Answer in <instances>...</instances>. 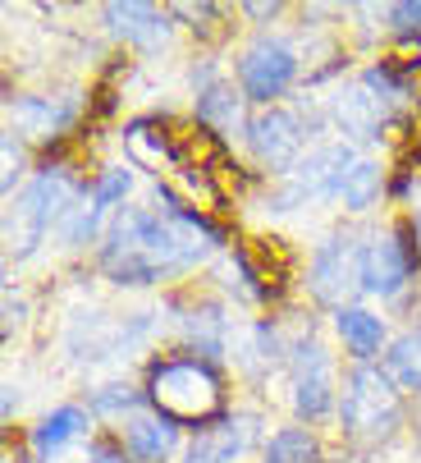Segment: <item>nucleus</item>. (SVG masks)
<instances>
[{
    "instance_id": "f257e3e1",
    "label": "nucleus",
    "mask_w": 421,
    "mask_h": 463,
    "mask_svg": "<svg viewBox=\"0 0 421 463\" xmlns=\"http://www.w3.org/2000/svg\"><path fill=\"white\" fill-rule=\"evenodd\" d=\"M210 243L192 225L170 221L165 212H143V207H124L115 225L106 230L101 243V271L119 285H156L161 276H174L192 267L197 257H206Z\"/></svg>"
},
{
    "instance_id": "f03ea898",
    "label": "nucleus",
    "mask_w": 421,
    "mask_h": 463,
    "mask_svg": "<svg viewBox=\"0 0 421 463\" xmlns=\"http://www.w3.org/2000/svg\"><path fill=\"white\" fill-rule=\"evenodd\" d=\"M143 394H147L152 413L170 418L174 427H206V422H220L225 413V381L216 363L192 358V354L156 358Z\"/></svg>"
},
{
    "instance_id": "7ed1b4c3",
    "label": "nucleus",
    "mask_w": 421,
    "mask_h": 463,
    "mask_svg": "<svg viewBox=\"0 0 421 463\" xmlns=\"http://www.w3.org/2000/svg\"><path fill=\"white\" fill-rule=\"evenodd\" d=\"M339 422L343 431L362 440V445H380L398 431L403 422V400L398 390L385 381V372H376L371 363H358L343 376V394H339Z\"/></svg>"
},
{
    "instance_id": "20e7f679",
    "label": "nucleus",
    "mask_w": 421,
    "mask_h": 463,
    "mask_svg": "<svg viewBox=\"0 0 421 463\" xmlns=\"http://www.w3.org/2000/svg\"><path fill=\"white\" fill-rule=\"evenodd\" d=\"M69 197H74V179H69L60 165H46L19 197H14V207L5 216V243L14 257H28L42 234L51 225H60L69 216Z\"/></svg>"
},
{
    "instance_id": "39448f33",
    "label": "nucleus",
    "mask_w": 421,
    "mask_h": 463,
    "mask_svg": "<svg viewBox=\"0 0 421 463\" xmlns=\"http://www.w3.org/2000/svg\"><path fill=\"white\" fill-rule=\"evenodd\" d=\"M421 267V243H416V225L398 221L394 230L376 234L362 252V289L376 298H398L412 276Z\"/></svg>"
},
{
    "instance_id": "423d86ee",
    "label": "nucleus",
    "mask_w": 421,
    "mask_h": 463,
    "mask_svg": "<svg viewBox=\"0 0 421 463\" xmlns=\"http://www.w3.org/2000/svg\"><path fill=\"white\" fill-rule=\"evenodd\" d=\"M294 79H298V55H294L289 42H279V37H257L239 55V92L248 101H257L261 110L275 97H285Z\"/></svg>"
},
{
    "instance_id": "0eeeda50",
    "label": "nucleus",
    "mask_w": 421,
    "mask_h": 463,
    "mask_svg": "<svg viewBox=\"0 0 421 463\" xmlns=\"http://www.w3.org/2000/svg\"><path fill=\"white\" fill-rule=\"evenodd\" d=\"M362 252H367V243H358L353 234H330L325 243H316L312 267H307V289L321 303L348 307L343 298L362 289Z\"/></svg>"
},
{
    "instance_id": "6e6552de",
    "label": "nucleus",
    "mask_w": 421,
    "mask_h": 463,
    "mask_svg": "<svg viewBox=\"0 0 421 463\" xmlns=\"http://www.w3.org/2000/svg\"><path fill=\"white\" fill-rule=\"evenodd\" d=\"M248 147H252V156H257L266 170L289 175V170L298 165L303 147H307V128H303V119H298L294 110L266 106V110H257V115L248 119Z\"/></svg>"
},
{
    "instance_id": "1a4fd4ad",
    "label": "nucleus",
    "mask_w": 421,
    "mask_h": 463,
    "mask_svg": "<svg viewBox=\"0 0 421 463\" xmlns=\"http://www.w3.org/2000/svg\"><path fill=\"white\" fill-rule=\"evenodd\" d=\"M348 165H353V152H348L343 143L316 147L307 161H298L289 170V184H285V193H279V212H289L298 203H316V197H334V188H339Z\"/></svg>"
},
{
    "instance_id": "9d476101",
    "label": "nucleus",
    "mask_w": 421,
    "mask_h": 463,
    "mask_svg": "<svg viewBox=\"0 0 421 463\" xmlns=\"http://www.w3.org/2000/svg\"><path fill=\"white\" fill-rule=\"evenodd\" d=\"M294 367V409L298 418H325L334 409V363L316 340H303L289 358Z\"/></svg>"
},
{
    "instance_id": "9b49d317",
    "label": "nucleus",
    "mask_w": 421,
    "mask_h": 463,
    "mask_svg": "<svg viewBox=\"0 0 421 463\" xmlns=\"http://www.w3.org/2000/svg\"><path fill=\"white\" fill-rule=\"evenodd\" d=\"M106 28L137 51H161L170 42V14H161L156 5H143V0H115V5H106Z\"/></svg>"
},
{
    "instance_id": "f8f14e48",
    "label": "nucleus",
    "mask_w": 421,
    "mask_h": 463,
    "mask_svg": "<svg viewBox=\"0 0 421 463\" xmlns=\"http://www.w3.org/2000/svg\"><path fill=\"white\" fill-rule=\"evenodd\" d=\"M252 436H257L252 418H220L216 427H201L192 436V445L183 449V463H239Z\"/></svg>"
},
{
    "instance_id": "ddd939ff",
    "label": "nucleus",
    "mask_w": 421,
    "mask_h": 463,
    "mask_svg": "<svg viewBox=\"0 0 421 463\" xmlns=\"http://www.w3.org/2000/svg\"><path fill=\"white\" fill-rule=\"evenodd\" d=\"M124 143H128V156L147 170H183V143L179 134H170V124L161 119H133L124 128Z\"/></svg>"
},
{
    "instance_id": "4468645a",
    "label": "nucleus",
    "mask_w": 421,
    "mask_h": 463,
    "mask_svg": "<svg viewBox=\"0 0 421 463\" xmlns=\"http://www.w3.org/2000/svg\"><path fill=\"white\" fill-rule=\"evenodd\" d=\"M124 449L133 463H165L179 449V427L161 413H133L124 422Z\"/></svg>"
},
{
    "instance_id": "2eb2a0df",
    "label": "nucleus",
    "mask_w": 421,
    "mask_h": 463,
    "mask_svg": "<svg viewBox=\"0 0 421 463\" xmlns=\"http://www.w3.org/2000/svg\"><path fill=\"white\" fill-rule=\"evenodd\" d=\"M243 101L248 97L234 83H206V88H197V124L210 128L216 138H229V134H239V128H248L243 124Z\"/></svg>"
},
{
    "instance_id": "dca6fc26",
    "label": "nucleus",
    "mask_w": 421,
    "mask_h": 463,
    "mask_svg": "<svg viewBox=\"0 0 421 463\" xmlns=\"http://www.w3.org/2000/svg\"><path fill=\"white\" fill-rule=\"evenodd\" d=\"M5 115H10V134L55 138L60 128L69 124V115H74V106H55V101H46V97H10Z\"/></svg>"
},
{
    "instance_id": "f3484780",
    "label": "nucleus",
    "mask_w": 421,
    "mask_h": 463,
    "mask_svg": "<svg viewBox=\"0 0 421 463\" xmlns=\"http://www.w3.org/2000/svg\"><path fill=\"white\" fill-rule=\"evenodd\" d=\"M334 330H339L343 349L353 354L358 363H371L380 354V345H385V321L376 312H367V307H339L334 312Z\"/></svg>"
},
{
    "instance_id": "a211bd4d",
    "label": "nucleus",
    "mask_w": 421,
    "mask_h": 463,
    "mask_svg": "<svg viewBox=\"0 0 421 463\" xmlns=\"http://www.w3.org/2000/svg\"><path fill=\"white\" fill-rule=\"evenodd\" d=\"M83 431H88V413L74 409V404H64V409L46 413V418L33 427V454H37L42 463H51L64 445H74Z\"/></svg>"
},
{
    "instance_id": "6ab92c4d",
    "label": "nucleus",
    "mask_w": 421,
    "mask_h": 463,
    "mask_svg": "<svg viewBox=\"0 0 421 463\" xmlns=\"http://www.w3.org/2000/svg\"><path fill=\"white\" fill-rule=\"evenodd\" d=\"M334 119L343 124V134H358V138H380V124H385V101L367 88L353 92H339L334 97Z\"/></svg>"
},
{
    "instance_id": "aec40b11",
    "label": "nucleus",
    "mask_w": 421,
    "mask_h": 463,
    "mask_svg": "<svg viewBox=\"0 0 421 463\" xmlns=\"http://www.w3.org/2000/svg\"><path fill=\"white\" fill-rule=\"evenodd\" d=\"M380 372L398 394H421V330H403V335L385 349Z\"/></svg>"
},
{
    "instance_id": "412c9836",
    "label": "nucleus",
    "mask_w": 421,
    "mask_h": 463,
    "mask_svg": "<svg viewBox=\"0 0 421 463\" xmlns=\"http://www.w3.org/2000/svg\"><path fill=\"white\" fill-rule=\"evenodd\" d=\"M380 184H385V170H380L376 161H353V165L343 170V179H339L334 197H339V203H343L348 212H367V207H376Z\"/></svg>"
},
{
    "instance_id": "4be33fe9",
    "label": "nucleus",
    "mask_w": 421,
    "mask_h": 463,
    "mask_svg": "<svg viewBox=\"0 0 421 463\" xmlns=\"http://www.w3.org/2000/svg\"><path fill=\"white\" fill-rule=\"evenodd\" d=\"M316 458H321V445L307 427H279L266 440V463H316Z\"/></svg>"
},
{
    "instance_id": "5701e85b",
    "label": "nucleus",
    "mask_w": 421,
    "mask_h": 463,
    "mask_svg": "<svg viewBox=\"0 0 421 463\" xmlns=\"http://www.w3.org/2000/svg\"><path fill=\"white\" fill-rule=\"evenodd\" d=\"M128 188H133V170H124V165L101 170V179L92 184V207L97 212H110L115 203H124V197H128Z\"/></svg>"
},
{
    "instance_id": "b1692460",
    "label": "nucleus",
    "mask_w": 421,
    "mask_h": 463,
    "mask_svg": "<svg viewBox=\"0 0 421 463\" xmlns=\"http://www.w3.org/2000/svg\"><path fill=\"white\" fill-rule=\"evenodd\" d=\"M147 400V394H137V390H128V385H106V390H97V409L101 413H128V409H137V404H143Z\"/></svg>"
},
{
    "instance_id": "393cba45",
    "label": "nucleus",
    "mask_w": 421,
    "mask_h": 463,
    "mask_svg": "<svg viewBox=\"0 0 421 463\" xmlns=\"http://www.w3.org/2000/svg\"><path fill=\"white\" fill-rule=\"evenodd\" d=\"M385 24L394 33H421V0H403V5L385 10Z\"/></svg>"
},
{
    "instance_id": "a878e982",
    "label": "nucleus",
    "mask_w": 421,
    "mask_h": 463,
    "mask_svg": "<svg viewBox=\"0 0 421 463\" xmlns=\"http://www.w3.org/2000/svg\"><path fill=\"white\" fill-rule=\"evenodd\" d=\"M83 463H133V458H128L124 440H97V445L88 449V458H83Z\"/></svg>"
},
{
    "instance_id": "bb28decb",
    "label": "nucleus",
    "mask_w": 421,
    "mask_h": 463,
    "mask_svg": "<svg viewBox=\"0 0 421 463\" xmlns=\"http://www.w3.org/2000/svg\"><path fill=\"white\" fill-rule=\"evenodd\" d=\"M243 14H252V19H275L279 5H243Z\"/></svg>"
},
{
    "instance_id": "cd10ccee",
    "label": "nucleus",
    "mask_w": 421,
    "mask_h": 463,
    "mask_svg": "<svg viewBox=\"0 0 421 463\" xmlns=\"http://www.w3.org/2000/svg\"><path fill=\"white\" fill-rule=\"evenodd\" d=\"M412 225H416V243H421V212H416V216H412Z\"/></svg>"
}]
</instances>
